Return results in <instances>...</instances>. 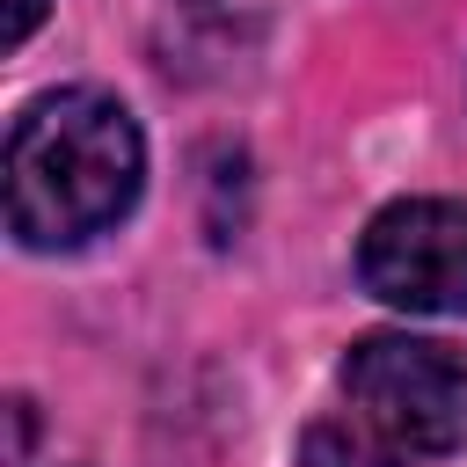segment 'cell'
<instances>
[{"instance_id": "6da1fadb", "label": "cell", "mask_w": 467, "mask_h": 467, "mask_svg": "<svg viewBox=\"0 0 467 467\" xmlns=\"http://www.w3.org/2000/svg\"><path fill=\"white\" fill-rule=\"evenodd\" d=\"M7 234L22 248H80L146 190L139 117L109 88H51L7 124Z\"/></svg>"}, {"instance_id": "7a4b0ae2", "label": "cell", "mask_w": 467, "mask_h": 467, "mask_svg": "<svg viewBox=\"0 0 467 467\" xmlns=\"http://www.w3.org/2000/svg\"><path fill=\"white\" fill-rule=\"evenodd\" d=\"M350 416H365L394 452L445 460L467 452V350L416 328H372L336 365Z\"/></svg>"}, {"instance_id": "3957f363", "label": "cell", "mask_w": 467, "mask_h": 467, "mask_svg": "<svg viewBox=\"0 0 467 467\" xmlns=\"http://www.w3.org/2000/svg\"><path fill=\"white\" fill-rule=\"evenodd\" d=\"M358 277L394 314H467V197H394L358 234Z\"/></svg>"}, {"instance_id": "277c9868", "label": "cell", "mask_w": 467, "mask_h": 467, "mask_svg": "<svg viewBox=\"0 0 467 467\" xmlns=\"http://www.w3.org/2000/svg\"><path fill=\"white\" fill-rule=\"evenodd\" d=\"M409 452H394L365 416H321L299 431V467H401Z\"/></svg>"}, {"instance_id": "5b68a950", "label": "cell", "mask_w": 467, "mask_h": 467, "mask_svg": "<svg viewBox=\"0 0 467 467\" xmlns=\"http://www.w3.org/2000/svg\"><path fill=\"white\" fill-rule=\"evenodd\" d=\"M51 0H7V44H29V29L44 22Z\"/></svg>"}]
</instances>
